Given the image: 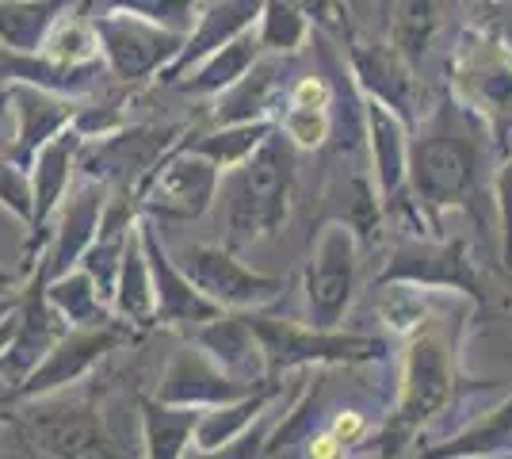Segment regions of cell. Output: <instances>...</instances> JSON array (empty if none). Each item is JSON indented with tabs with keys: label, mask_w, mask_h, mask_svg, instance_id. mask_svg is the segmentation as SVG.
Here are the masks:
<instances>
[{
	"label": "cell",
	"mask_w": 512,
	"mask_h": 459,
	"mask_svg": "<svg viewBox=\"0 0 512 459\" xmlns=\"http://www.w3.org/2000/svg\"><path fill=\"white\" fill-rule=\"evenodd\" d=\"M291 196H295V142L272 127L245 161H237L234 169H222L214 203H222L226 215V245L241 249L279 234L291 215Z\"/></svg>",
	"instance_id": "obj_1"
},
{
	"label": "cell",
	"mask_w": 512,
	"mask_h": 459,
	"mask_svg": "<svg viewBox=\"0 0 512 459\" xmlns=\"http://www.w3.org/2000/svg\"><path fill=\"white\" fill-rule=\"evenodd\" d=\"M478 169H482V150L451 115L409 142L406 180L417 203H425L428 211L463 203L474 192Z\"/></svg>",
	"instance_id": "obj_2"
},
{
	"label": "cell",
	"mask_w": 512,
	"mask_h": 459,
	"mask_svg": "<svg viewBox=\"0 0 512 459\" xmlns=\"http://www.w3.org/2000/svg\"><path fill=\"white\" fill-rule=\"evenodd\" d=\"M31 402L16 414V440L31 444V456H123L115 440L107 437L104 417L81 398H62V391L23 398Z\"/></svg>",
	"instance_id": "obj_3"
},
{
	"label": "cell",
	"mask_w": 512,
	"mask_h": 459,
	"mask_svg": "<svg viewBox=\"0 0 512 459\" xmlns=\"http://www.w3.org/2000/svg\"><path fill=\"white\" fill-rule=\"evenodd\" d=\"M249 326L256 329L268 375L306 368V364H363V360H379L386 345L379 337H363V333H341V329L321 326H295L283 318L268 314H249Z\"/></svg>",
	"instance_id": "obj_4"
},
{
	"label": "cell",
	"mask_w": 512,
	"mask_h": 459,
	"mask_svg": "<svg viewBox=\"0 0 512 459\" xmlns=\"http://www.w3.org/2000/svg\"><path fill=\"white\" fill-rule=\"evenodd\" d=\"M218 180H222V169L211 157L172 146L134 188V199H138V211L157 222H192L211 211Z\"/></svg>",
	"instance_id": "obj_5"
},
{
	"label": "cell",
	"mask_w": 512,
	"mask_h": 459,
	"mask_svg": "<svg viewBox=\"0 0 512 459\" xmlns=\"http://www.w3.org/2000/svg\"><path fill=\"white\" fill-rule=\"evenodd\" d=\"M88 23L96 31L107 73L123 85H142V81L157 77L184 46L180 31L142 20L134 12H96V16H88Z\"/></svg>",
	"instance_id": "obj_6"
},
{
	"label": "cell",
	"mask_w": 512,
	"mask_h": 459,
	"mask_svg": "<svg viewBox=\"0 0 512 459\" xmlns=\"http://www.w3.org/2000/svg\"><path fill=\"white\" fill-rule=\"evenodd\" d=\"M356 268H360L356 230L341 219L325 222L314 241V253L306 261V280H302L310 326H341L344 310L352 306V295H356Z\"/></svg>",
	"instance_id": "obj_7"
},
{
	"label": "cell",
	"mask_w": 512,
	"mask_h": 459,
	"mask_svg": "<svg viewBox=\"0 0 512 459\" xmlns=\"http://www.w3.org/2000/svg\"><path fill=\"white\" fill-rule=\"evenodd\" d=\"M134 341V326L123 322V318H107V322H96V326H69L50 345L43 360L23 375L16 383V398H39V394H54V391H69L73 383H81L107 352H115L119 345Z\"/></svg>",
	"instance_id": "obj_8"
},
{
	"label": "cell",
	"mask_w": 512,
	"mask_h": 459,
	"mask_svg": "<svg viewBox=\"0 0 512 459\" xmlns=\"http://www.w3.org/2000/svg\"><path fill=\"white\" fill-rule=\"evenodd\" d=\"M451 352L448 341L436 333L413 337L402 364V398H398V414L390 421V444H406L425 421L440 414L451 398Z\"/></svg>",
	"instance_id": "obj_9"
},
{
	"label": "cell",
	"mask_w": 512,
	"mask_h": 459,
	"mask_svg": "<svg viewBox=\"0 0 512 459\" xmlns=\"http://www.w3.org/2000/svg\"><path fill=\"white\" fill-rule=\"evenodd\" d=\"M176 127H119L104 138H88L77 150V169L104 180L111 192H134L153 165L176 146Z\"/></svg>",
	"instance_id": "obj_10"
},
{
	"label": "cell",
	"mask_w": 512,
	"mask_h": 459,
	"mask_svg": "<svg viewBox=\"0 0 512 459\" xmlns=\"http://www.w3.org/2000/svg\"><path fill=\"white\" fill-rule=\"evenodd\" d=\"M172 261L222 310H256V306H268L283 291V280L245 268L230 245H184L172 253Z\"/></svg>",
	"instance_id": "obj_11"
},
{
	"label": "cell",
	"mask_w": 512,
	"mask_h": 459,
	"mask_svg": "<svg viewBox=\"0 0 512 459\" xmlns=\"http://www.w3.org/2000/svg\"><path fill=\"white\" fill-rule=\"evenodd\" d=\"M455 58V85L463 104L486 115L497 134H505L512 127V50L493 39L463 35Z\"/></svg>",
	"instance_id": "obj_12"
},
{
	"label": "cell",
	"mask_w": 512,
	"mask_h": 459,
	"mask_svg": "<svg viewBox=\"0 0 512 459\" xmlns=\"http://www.w3.org/2000/svg\"><path fill=\"white\" fill-rule=\"evenodd\" d=\"M138 238L146 249V264H150V280H153V322L161 326H199L214 314H222V306H214L199 287L180 272V264L172 261V253L161 241L157 219L150 215H138Z\"/></svg>",
	"instance_id": "obj_13"
},
{
	"label": "cell",
	"mask_w": 512,
	"mask_h": 459,
	"mask_svg": "<svg viewBox=\"0 0 512 459\" xmlns=\"http://www.w3.org/2000/svg\"><path fill=\"white\" fill-rule=\"evenodd\" d=\"M81 134L73 127L58 131L46 146H39V153L31 157L27 165V180H31V238H27V249H23V272L31 276L35 272V245L46 241V226L54 219L58 203L69 192V180L77 173V150H81Z\"/></svg>",
	"instance_id": "obj_14"
},
{
	"label": "cell",
	"mask_w": 512,
	"mask_h": 459,
	"mask_svg": "<svg viewBox=\"0 0 512 459\" xmlns=\"http://www.w3.org/2000/svg\"><path fill=\"white\" fill-rule=\"evenodd\" d=\"M65 329H69V322L50 306V299H46V276L35 264V272L23 280L20 291V326H16V337H12L8 349L0 352V379L12 383V391H16V383L43 360Z\"/></svg>",
	"instance_id": "obj_15"
},
{
	"label": "cell",
	"mask_w": 512,
	"mask_h": 459,
	"mask_svg": "<svg viewBox=\"0 0 512 459\" xmlns=\"http://www.w3.org/2000/svg\"><path fill=\"white\" fill-rule=\"evenodd\" d=\"M107 203V184L104 180H92L88 176L81 188H73L69 196H62L58 211H54V230H50V245H46V257L39 261V272L46 280L62 276L69 268H77L85 249L92 245L96 230H100V215H104Z\"/></svg>",
	"instance_id": "obj_16"
},
{
	"label": "cell",
	"mask_w": 512,
	"mask_h": 459,
	"mask_svg": "<svg viewBox=\"0 0 512 459\" xmlns=\"http://www.w3.org/2000/svg\"><path fill=\"white\" fill-rule=\"evenodd\" d=\"M81 108V96H62V92H50L39 85H23L12 81L8 85V115L16 123V146H12V161L27 169L31 157L39 153V146H46L58 131H65L73 123V115Z\"/></svg>",
	"instance_id": "obj_17"
},
{
	"label": "cell",
	"mask_w": 512,
	"mask_h": 459,
	"mask_svg": "<svg viewBox=\"0 0 512 459\" xmlns=\"http://www.w3.org/2000/svg\"><path fill=\"white\" fill-rule=\"evenodd\" d=\"M249 391H256V387L241 383L234 375H226L199 345L176 352L172 364L165 368V375H161V383H157V398H161V402L199 406V410L234 402V398H241V394H249Z\"/></svg>",
	"instance_id": "obj_18"
},
{
	"label": "cell",
	"mask_w": 512,
	"mask_h": 459,
	"mask_svg": "<svg viewBox=\"0 0 512 459\" xmlns=\"http://www.w3.org/2000/svg\"><path fill=\"white\" fill-rule=\"evenodd\" d=\"M195 345L211 356L214 364L226 375H234L249 387H260L268 375V360H264V345L249 326V314H214L207 322L195 326Z\"/></svg>",
	"instance_id": "obj_19"
},
{
	"label": "cell",
	"mask_w": 512,
	"mask_h": 459,
	"mask_svg": "<svg viewBox=\"0 0 512 459\" xmlns=\"http://www.w3.org/2000/svg\"><path fill=\"white\" fill-rule=\"evenodd\" d=\"M260 4H264V0H211L207 8H199V12H195V27L184 35L180 54H176L157 77L169 81V85H176L199 58L211 54L214 46L230 43L234 35L249 31V27L256 23V16H260Z\"/></svg>",
	"instance_id": "obj_20"
},
{
	"label": "cell",
	"mask_w": 512,
	"mask_h": 459,
	"mask_svg": "<svg viewBox=\"0 0 512 459\" xmlns=\"http://www.w3.org/2000/svg\"><path fill=\"white\" fill-rule=\"evenodd\" d=\"M390 280H409V284L421 287H467V291H478L474 272H470L459 241H448V245L409 241L386 264L383 284H390Z\"/></svg>",
	"instance_id": "obj_21"
},
{
	"label": "cell",
	"mask_w": 512,
	"mask_h": 459,
	"mask_svg": "<svg viewBox=\"0 0 512 459\" xmlns=\"http://www.w3.org/2000/svg\"><path fill=\"white\" fill-rule=\"evenodd\" d=\"M363 123H367V150H371V176L379 184L383 199H394L406 184V153H409V134L402 115L367 96L363 104Z\"/></svg>",
	"instance_id": "obj_22"
},
{
	"label": "cell",
	"mask_w": 512,
	"mask_h": 459,
	"mask_svg": "<svg viewBox=\"0 0 512 459\" xmlns=\"http://www.w3.org/2000/svg\"><path fill=\"white\" fill-rule=\"evenodd\" d=\"M276 383L268 387H256V391L241 394L234 402H222V406H207L199 421H195V433H192V448L188 452H199V456H218L226 452L237 437H245V429L260 421V414L272 406L276 398Z\"/></svg>",
	"instance_id": "obj_23"
},
{
	"label": "cell",
	"mask_w": 512,
	"mask_h": 459,
	"mask_svg": "<svg viewBox=\"0 0 512 459\" xmlns=\"http://www.w3.org/2000/svg\"><path fill=\"white\" fill-rule=\"evenodd\" d=\"M111 310H115V318L130 322L134 329L153 326V280L146 249L138 238V219L123 241V261H119V276H115V291H111Z\"/></svg>",
	"instance_id": "obj_24"
},
{
	"label": "cell",
	"mask_w": 512,
	"mask_h": 459,
	"mask_svg": "<svg viewBox=\"0 0 512 459\" xmlns=\"http://www.w3.org/2000/svg\"><path fill=\"white\" fill-rule=\"evenodd\" d=\"M279 92V62H260L245 69L230 88L218 92L214 104V127H230V123H253L272 111V100Z\"/></svg>",
	"instance_id": "obj_25"
},
{
	"label": "cell",
	"mask_w": 512,
	"mask_h": 459,
	"mask_svg": "<svg viewBox=\"0 0 512 459\" xmlns=\"http://www.w3.org/2000/svg\"><path fill=\"white\" fill-rule=\"evenodd\" d=\"M352 69L356 81L367 88V96L383 100L394 111L413 108V81H409V62L390 46H352Z\"/></svg>",
	"instance_id": "obj_26"
},
{
	"label": "cell",
	"mask_w": 512,
	"mask_h": 459,
	"mask_svg": "<svg viewBox=\"0 0 512 459\" xmlns=\"http://www.w3.org/2000/svg\"><path fill=\"white\" fill-rule=\"evenodd\" d=\"M199 406H176L161 398H142V440H146V456L153 459H180L192 448Z\"/></svg>",
	"instance_id": "obj_27"
},
{
	"label": "cell",
	"mask_w": 512,
	"mask_h": 459,
	"mask_svg": "<svg viewBox=\"0 0 512 459\" xmlns=\"http://www.w3.org/2000/svg\"><path fill=\"white\" fill-rule=\"evenodd\" d=\"M81 0H0V46L8 50H39L50 27L73 12Z\"/></svg>",
	"instance_id": "obj_28"
},
{
	"label": "cell",
	"mask_w": 512,
	"mask_h": 459,
	"mask_svg": "<svg viewBox=\"0 0 512 459\" xmlns=\"http://www.w3.org/2000/svg\"><path fill=\"white\" fill-rule=\"evenodd\" d=\"M260 58V39L253 31H241L230 43L214 46L207 58H199V69L195 73H184L176 88L180 92H192V96H214L222 88H230Z\"/></svg>",
	"instance_id": "obj_29"
},
{
	"label": "cell",
	"mask_w": 512,
	"mask_h": 459,
	"mask_svg": "<svg viewBox=\"0 0 512 459\" xmlns=\"http://www.w3.org/2000/svg\"><path fill=\"white\" fill-rule=\"evenodd\" d=\"M46 299L69 326H96V322L111 318V306L104 303V295L96 291L92 276L81 264L62 272V276H54V280H46Z\"/></svg>",
	"instance_id": "obj_30"
},
{
	"label": "cell",
	"mask_w": 512,
	"mask_h": 459,
	"mask_svg": "<svg viewBox=\"0 0 512 459\" xmlns=\"http://www.w3.org/2000/svg\"><path fill=\"white\" fill-rule=\"evenodd\" d=\"M444 23V0H394V50L417 66Z\"/></svg>",
	"instance_id": "obj_31"
},
{
	"label": "cell",
	"mask_w": 512,
	"mask_h": 459,
	"mask_svg": "<svg viewBox=\"0 0 512 459\" xmlns=\"http://www.w3.org/2000/svg\"><path fill=\"white\" fill-rule=\"evenodd\" d=\"M272 131L268 119H253V123H230V127H214L211 134H195V138H180L176 146L195 150L211 157L218 169H234L237 161H245L249 153L260 146V138Z\"/></svg>",
	"instance_id": "obj_32"
},
{
	"label": "cell",
	"mask_w": 512,
	"mask_h": 459,
	"mask_svg": "<svg viewBox=\"0 0 512 459\" xmlns=\"http://www.w3.org/2000/svg\"><path fill=\"white\" fill-rule=\"evenodd\" d=\"M256 20H260V31H256L260 50H272V54H295L310 35L306 12L291 0H264Z\"/></svg>",
	"instance_id": "obj_33"
},
{
	"label": "cell",
	"mask_w": 512,
	"mask_h": 459,
	"mask_svg": "<svg viewBox=\"0 0 512 459\" xmlns=\"http://www.w3.org/2000/svg\"><path fill=\"white\" fill-rule=\"evenodd\" d=\"M73 12L81 16H96V12H134L142 20H153L169 31L188 35L192 31V16L199 12V0H81Z\"/></svg>",
	"instance_id": "obj_34"
},
{
	"label": "cell",
	"mask_w": 512,
	"mask_h": 459,
	"mask_svg": "<svg viewBox=\"0 0 512 459\" xmlns=\"http://www.w3.org/2000/svg\"><path fill=\"white\" fill-rule=\"evenodd\" d=\"M39 54H46L50 62H62V66H88L100 58V43H96V31L88 16L81 12H65L62 20L50 27V35L43 39Z\"/></svg>",
	"instance_id": "obj_35"
},
{
	"label": "cell",
	"mask_w": 512,
	"mask_h": 459,
	"mask_svg": "<svg viewBox=\"0 0 512 459\" xmlns=\"http://www.w3.org/2000/svg\"><path fill=\"white\" fill-rule=\"evenodd\" d=\"M428 314V299L421 284H409V280H390L383 284V295H379V318H383L390 329L398 333H413V329L425 322Z\"/></svg>",
	"instance_id": "obj_36"
},
{
	"label": "cell",
	"mask_w": 512,
	"mask_h": 459,
	"mask_svg": "<svg viewBox=\"0 0 512 459\" xmlns=\"http://www.w3.org/2000/svg\"><path fill=\"white\" fill-rule=\"evenodd\" d=\"M512 440V398L490 414L478 429H470L463 437L455 440V444H444V448H436V456H490L497 452L501 444H509Z\"/></svg>",
	"instance_id": "obj_37"
},
{
	"label": "cell",
	"mask_w": 512,
	"mask_h": 459,
	"mask_svg": "<svg viewBox=\"0 0 512 459\" xmlns=\"http://www.w3.org/2000/svg\"><path fill=\"white\" fill-rule=\"evenodd\" d=\"M279 131L287 134L295 146H302V150H318L321 142H325V134H329V115H325V108H299V104H291V108L283 111V119H279Z\"/></svg>",
	"instance_id": "obj_38"
},
{
	"label": "cell",
	"mask_w": 512,
	"mask_h": 459,
	"mask_svg": "<svg viewBox=\"0 0 512 459\" xmlns=\"http://www.w3.org/2000/svg\"><path fill=\"white\" fill-rule=\"evenodd\" d=\"M0 207H8L23 226L31 222V180H27V169H20L4 153H0Z\"/></svg>",
	"instance_id": "obj_39"
},
{
	"label": "cell",
	"mask_w": 512,
	"mask_h": 459,
	"mask_svg": "<svg viewBox=\"0 0 512 459\" xmlns=\"http://www.w3.org/2000/svg\"><path fill=\"white\" fill-rule=\"evenodd\" d=\"M69 127L88 142V138H104V134L127 127V115L119 111V104H81Z\"/></svg>",
	"instance_id": "obj_40"
},
{
	"label": "cell",
	"mask_w": 512,
	"mask_h": 459,
	"mask_svg": "<svg viewBox=\"0 0 512 459\" xmlns=\"http://www.w3.org/2000/svg\"><path fill=\"white\" fill-rule=\"evenodd\" d=\"M291 4H299L306 16H314L321 27H329L333 35H344L348 31V20H344V8L337 0H291Z\"/></svg>",
	"instance_id": "obj_41"
},
{
	"label": "cell",
	"mask_w": 512,
	"mask_h": 459,
	"mask_svg": "<svg viewBox=\"0 0 512 459\" xmlns=\"http://www.w3.org/2000/svg\"><path fill=\"white\" fill-rule=\"evenodd\" d=\"M291 104H299V108H325L329 104V85L321 77H302L299 85L291 88Z\"/></svg>",
	"instance_id": "obj_42"
},
{
	"label": "cell",
	"mask_w": 512,
	"mask_h": 459,
	"mask_svg": "<svg viewBox=\"0 0 512 459\" xmlns=\"http://www.w3.org/2000/svg\"><path fill=\"white\" fill-rule=\"evenodd\" d=\"M497 203H501V219H505V257L512 261V157L497 176Z\"/></svg>",
	"instance_id": "obj_43"
},
{
	"label": "cell",
	"mask_w": 512,
	"mask_h": 459,
	"mask_svg": "<svg viewBox=\"0 0 512 459\" xmlns=\"http://www.w3.org/2000/svg\"><path fill=\"white\" fill-rule=\"evenodd\" d=\"M23 276H27V272H4V268H0V318L20 306Z\"/></svg>",
	"instance_id": "obj_44"
},
{
	"label": "cell",
	"mask_w": 512,
	"mask_h": 459,
	"mask_svg": "<svg viewBox=\"0 0 512 459\" xmlns=\"http://www.w3.org/2000/svg\"><path fill=\"white\" fill-rule=\"evenodd\" d=\"M360 433H363V417L360 414H341V417H337V425H333V437H337V444H352Z\"/></svg>",
	"instance_id": "obj_45"
},
{
	"label": "cell",
	"mask_w": 512,
	"mask_h": 459,
	"mask_svg": "<svg viewBox=\"0 0 512 459\" xmlns=\"http://www.w3.org/2000/svg\"><path fill=\"white\" fill-rule=\"evenodd\" d=\"M344 444H337V437H318L310 444V456H341Z\"/></svg>",
	"instance_id": "obj_46"
},
{
	"label": "cell",
	"mask_w": 512,
	"mask_h": 459,
	"mask_svg": "<svg viewBox=\"0 0 512 459\" xmlns=\"http://www.w3.org/2000/svg\"><path fill=\"white\" fill-rule=\"evenodd\" d=\"M4 131H8V85H0V142H4Z\"/></svg>",
	"instance_id": "obj_47"
},
{
	"label": "cell",
	"mask_w": 512,
	"mask_h": 459,
	"mask_svg": "<svg viewBox=\"0 0 512 459\" xmlns=\"http://www.w3.org/2000/svg\"><path fill=\"white\" fill-rule=\"evenodd\" d=\"M0 150H4V142H0Z\"/></svg>",
	"instance_id": "obj_48"
}]
</instances>
